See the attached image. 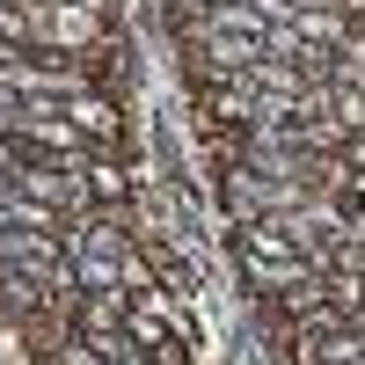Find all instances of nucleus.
I'll list each match as a JSON object with an SVG mask.
<instances>
[{
    "label": "nucleus",
    "instance_id": "obj_4",
    "mask_svg": "<svg viewBox=\"0 0 365 365\" xmlns=\"http://www.w3.org/2000/svg\"><path fill=\"white\" fill-rule=\"evenodd\" d=\"M66 322H73V336H117L132 322V292H81Z\"/></svg>",
    "mask_w": 365,
    "mask_h": 365
},
{
    "label": "nucleus",
    "instance_id": "obj_5",
    "mask_svg": "<svg viewBox=\"0 0 365 365\" xmlns=\"http://www.w3.org/2000/svg\"><path fill=\"white\" fill-rule=\"evenodd\" d=\"M0 365H44L37 344H29V329H22L15 314H0Z\"/></svg>",
    "mask_w": 365,
    "mask_h": 365
},
{
    "label": "nucleus",
    "instance_id": "obj_6",
    "mask_svg": "<svg viewBox=\"0 0 365 365\" xmlns=\"http://www.w3.org/2000/svg\"><path fill=\"white\" fill-rule=\"evenodd\" d=\"M15 8H103L110 15V0H15Z\"/></svg>",
    "mask_w": 365,
    "mask_h": 365
},
{
    "label": "nucleus",
    "instance_id": "obj_1",
    "mask_svg": "<svg viewBox=\"0 0 365 365\" xmlns=\"http://www.w3.org/2000/svg\"><path fill=\"white\" fill-rule=\"evenodd\" d=\"M22 44L51 58H110V15L103 8H22Z\"/></svg>",
    "mask_w": 365,
    "mask_h": 365
},
{
    "label": "nucleus",
    "instance_id": "obj_3",
    "mask_svg": "<svg viewBox=\"0 0 365 365\" xmlns=\"http://www.w3.org/2000/svg\"><path fill=\"white\" fill-rule=\"evenodd\" d=\"M139 249H146V263H154L161 292H175V299L197 292V256H190V241H182V234H139Z\"/></svg>",
    "mask_w": 365,
    "mask_h": 365
},
{
    "label": "nucleus",
    "instance_id": "obj_2",
    "mask_svg": "<svg viewBox=\"0 0 365 365\" xmlns=\"http://www.w3.org/2000/svg\"><path fill=\"white\" fill-rule=\"evenodd\" d=\"M220 197H227V220H263V212H292L314 197V182H292V175H270V168H220Z\"/></svg>",
    "mask_w": 365,
    "mask_h": 365
}]
</instances>
